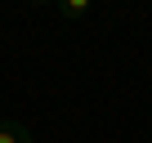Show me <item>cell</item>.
<instances>
[{
    "instance_id": "1",
    "label": "cell",
    "mask_w": 152,
    "mask_h": 143,
    "mask_svg": "<svg viewBox=\"0 0 152 143\" xmlns=\"http://www.w3.org/2000/svg\"><path fill=\"white\" fill-rule=\"evenodd\" d=\"M0 143H36V139H31V130L18 125V121H0Z\"/></svg>"
},
{
    "instance_id": "3",
    "label": "cell",
    "mask_w": 152,
    "mask_h": 143,
    "mask_svg": "<svg viewBox=\"0 0 152 143\" xmlns=\"http://www.w3.org/2000/svg\"><path fill=\"white\" fill-rule=\"evenodd\" d=\"M31 5H58V0H31Z\"/></svg>"
},
{
    "instance_id": "2",
    "label": "cell",
    "mask_w": 152,
    "mask_h": 143,
    "mask_svg": "<svg viewBox=\"0 0 152 143\" xmlns=\"http://www.w3.org/2000/svg\"><path fill=\"white\" fill-rule=\"evenodd\" d=\"M94 9V0H58V14L67 18V23H76V18H85Z\"/></svg>"
}]
</instances>
